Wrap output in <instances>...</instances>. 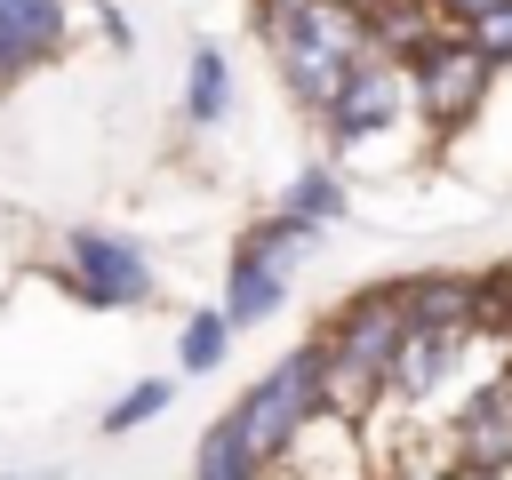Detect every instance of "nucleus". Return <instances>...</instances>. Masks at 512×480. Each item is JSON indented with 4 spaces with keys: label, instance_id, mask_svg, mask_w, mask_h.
<instances>
[{
    "label": "nucleus",
    "instance_id": "obj_10",
    "mask_svg": "<svg viewBox=\"0 0 512 480\" xmlns=\"http://www.w3.org/2000/svg\"><path fill=\"white\" fill-rule=\"evenodd\" d=\"M464 344H472V328H408L384 392H392V400H432V392L448 384V368H456Z\"/></svg>",
    "mask_w": 512,
    "mask_h": 480
},
{
    "label": "nucleus",
    "instance_id": "obj_3",
    "mask_svg": "<svg viewBox=\"0 0 512 480\" xmlns=\"http://www.w3.org/2000/svg\"><path fill=\"white\" fill-rule=\"evenodd\" d=\"M320 408H328L320 344H296V352H288V360H272V368H264V376H256V384H248V392L224 408V416H232V432L256 448V464L272 472V464L288 456V440H296V432H304Z\"/></svg>",
    "mask_w": 512,
    "mask_h": 480
},
{
    "label": "nucleus",
    "instance_id": "obj_2",
    "mask_svg": "<svg viewBox=\"0 0 512 480\" xmlns=\"http://www.w3.org/2000/svg\"><path fill=\"white\" fill-rule=\"evenodd\" d=\"M400 336H408V312H400V288H360L352 304H336V320L312 336L320 344V376H328V408L344 416H368L392 384V360H400Z\"/></svg>",
    "mask_w": 512,
    "mask_h": 480
},
{
    "label": "nucleus",
    "instance_id": "obj_4",
    "mask_svg": "<svg viewBox=\"0 0 512 480\" xmlns=\"http://www.w3.org/2000/svg\"><path fill=\"white\" fill-rule=\"evenodd\" d=\"M312 240H320V224H304V216H288V208H272L264 224H248L240 248H232V264H224V320H232V328L272 320V312L288 304V272L304 264Z\"/></svg>",
    "mask_w": 512,
    "mask_h": 480
},
{
    "label": "nucleus",
    "instance_id": "obj_16",
    "mask_svg": "<svg viewBox=\"0 0 512 480\" xmlns=\"http://www.w3.org/2000/svg\"><path fill=\"white\" fill-rule=\"evenodd\" d=\"M168 400H176V384H160V376H144V384H128L112 408H104V432L120 440V432H144L152 416H168Z\"/></svg>",
    "mask_w": 512,
    "mask_h": 480
},
{
    "label": "nucleus",
    "instance_id": "obj_18",
    "mask_svg": "<svg viewBox=\"0 0 512 480\" xmlns=\"http://www.w3.org/2000/svg\"><path fill=\"white\" fill-rule=\"evenodd\" d=\"M256 8H272V0H256Z\"/></svg>",
    "mask_w": 512,
    "mask_h": 480
},
{
    "label": "nucleus",
    "instance_id": "obj_6",
    "mask_svg": "<svg viewBox=\"0 0 512 480\" xmlns=\"http://www.w3.org/2000/svg\"><path fill=\"white\" fill-rule=\"evenodd\" d=\"M64 288L80 304H96V312H136L152 296V256L128 232L80 224V232H64Z\"/></svg>",
    "mask_w": 512,
    "mask_h": 480
},
{
    "label": "nucleus",
    "instance_id": "obj_11",
    "mask_svg": "<svg viewBox=\"0 0 512 480\" xmlns=\"http://www.w3.org/2000/svg\"><path fill=\"white\" fill-rule=\"evenodd\" d=\"M392 288H400L408 328H480L472 272H408V280H392Z\"/></svg>",
    "mask_w": 512,
    "mask_h": 480
},
{
    "label": "nucleus",
    "instance_id": "obj_8",
    "mask_svg": "<svg viewBox=\"0 0 512 480\" xmlns=\"http://www.w3.org/2000/svg\"><path fill=\"white\" fill-rule=\"evenodd\" d=\"M448 464L464 480H504L512 472V376H488L448 416Z\"/></svg>",
    "mask_w": 512,
    "mask_h": 480
},
{
    "label": "nucleus",
    "instance_id": "obj_14",
    "mask_svg": "<svg viewBox=\"0 0 512 480\" xmlns=\"http://www.w3.org/2000/svg\"><path fill=\"white\" fill-rule=\"evenodd\" d=\"M232 320H224V304H208V312H192L184 320V336H176V360L192 368V376H208V368H224V352H232Z\"/></svg>",
    "mask_w": 512,
    "mask_h": 480
},
{
    "label": "nucleus",
    "instance_id": "obj_7",
    "mask_svg": "<svg viewBox=\"0 0 512 480\" xmlns=\"http://www.w3.org/2000/svg\"><path fill=\"white\" fill-rule=\"evenodd\" d=\"M408 104H416V96H408V64L376 48V56H360V64H352V80H344V88H336V104L320 112V128H328L336 144H368V136H384Z\"/></svg>",
    "mask_w": 512,
    "mask_h": 480
},
{
    "label": "nucleus",
    "instance_id": "obj_1",
    "mask_svg": "<svg viewBox=\"0 0 512 480\" xmlns=\"http://www.w3.org/2000/svg\"><path fill=\"white\" fill-rule=\"evenodd\" d=\"M256 32L272 40V64L304 112H328L336 88L352 80V64L376 56L360 0H272V8H256Z\"/></svg>",
    "mask_w": 512,
    "mask_h": 480
},
{
    "label": "nucleus",
    "instance_id": "obj_9",
    "mask_svg": "<svg viewBox=\"0 0 512 480\" xmlns=\"http://www.w3.org/2000/svg\"><path fill=\"white\" fill-rule=\"evenodd\" d=\"M272 472H280V480H368V456H360V416L320 408V416L288 440V456H280Z\"/></svg>",
    "mask_w": 512,
    "mask_h": 480
},
{
    "label": "nucleus",
    "instance_id": "obj_17",
    "mask_svg": "<svg viewBox=\"0 0 512 480\" xmlns=\"http://www.w3.org/2000/svg\"><path fill=\"white\" fill-rule=\"evenodd\" d=\"M464 32L480 40V56H488V64H512V0H496V8H488V16H472Z\"/></svg>",
    "mask_w": 512,
    "mask_h": 480
},
{
    "label": "nucleus",
    "instance_id": "obj_12",
    "mask_svg": "<svg viewBox=\"0 0 512 480\" xmlns=\"http://www.w3.org/2000/svg\"><path fill=\"white\" fill-rule=\"evenodd\" d=\"M224 104H232V64H224V48H192V64H184V120H192V128H216Z\"/></svg>",
    "mask_w": 512,
    "mask_h": 480
},
{
    "label": "nucleus",
    "instance_id": "obj_5",
    "mask_svg": "<svg viewBox=\"0 0 512 480\" xmlns=\"http://www.w3.org/2000/svg\"><path fill=\"white\" fill-rule=\"evenodd\" d=\"M488 80H496V64L480 56V40H472L464 24H440V32L408 56V96H416V112H424L432 128H464V120L480 112Z\"/></svg>",
    "mask_w": 512,
    "mask_h": 480
},
{
    "label": "nucleus",
    "instance_id": "obj_13",
    "mask_svg": "<svg viewBox=\"0 0 512 480\" xmlns=\"http://www.w3.org/2000/svg\"><path fill=\"white\" fill-rule=\"evenodd\" d=\"M192 480H272V472H264L256 448L232 432V416H216V424L200 432V448H192Z\"/></svg>",
    "mask_w": 512,
    "mask_h": 480
},
{
    "label": "nucleus",
    "instance_id": "obj_15",
    "mask_svg": "<svg viewBox=\"0 0 512 480\" xmlns=\"http://www.w3.org/2000/svg\"><path fill=\"white\" fill-rule=\"evenodd\" d=\"M280 208L304 216V224H336V216H344V176H336V168H304V176L280 192Z\"/></svg>",
    "mask_w": 512,
    "mask_h": 480
}]
</instances>
